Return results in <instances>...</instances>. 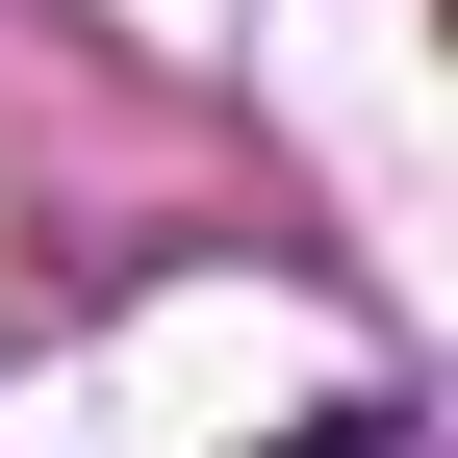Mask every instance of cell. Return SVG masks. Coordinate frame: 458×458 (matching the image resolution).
<instances>
[{"label":"cell","instance_id":"1","mask_svg":"<svg viewBox=\"0 0 458 458\" xmlns=\"http://www.w3.org/2000/svg\"><path fill=\"white\" fill-rule=\"evenodd\" d=\"M280 458H408V433H382V408H331V433H280Z\"/></svg>","mask_w":458,"mask_h":458}]
</instances>
